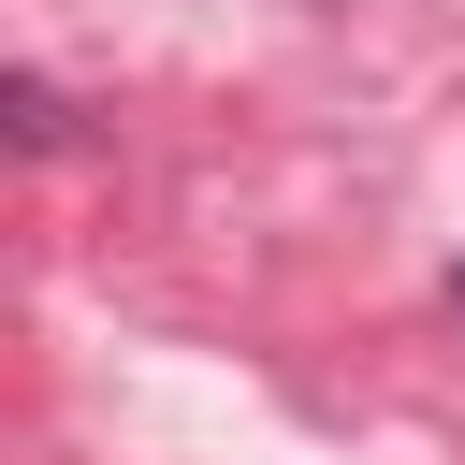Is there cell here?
<instances>
[{"instance_id": "6da1fadb", "label": "cell", "mask_w": 465, "mask_h": 465, "mask_svg": "<svg viewBox=\"0 0 465 465\" xmlns=\"http://www.w3.org/2000/svg\"><path fill=\"white\" fill-rule=\"evenodd\" d=\"M0 116H15V145H29V160H58V145H73V102H58L44 73H15V87H0Z\"/></svg>"}, {"instance_id": "7a4b0ae2", "label": "cell", "mask_w": 465, "mask_h": 465, "mask_svg": "<svg viewBox=\"0 0 465 465\" xmlns=\"http://www.w3.org/2000/svg\"><path fill=\"white\" fill-rule=\"evenodd\" d=\"M450 320H465V262H450Z\"/></svg>"}]
</instances>
